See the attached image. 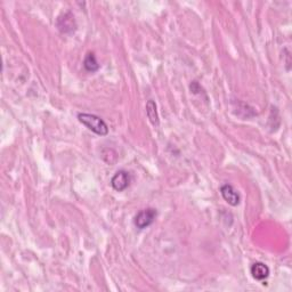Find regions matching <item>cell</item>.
<instances>
[{
    "label": "cell",
    "instance_id": "cell-1",
    "mask_svg": "<svg viewBox=\"0 0 292 292\" xmlns=\"http://www.w3.org/2000/svg\"><path fill=\"white\" fill-rule=\"evenodd\" d=\"M78 119L83 126H86L88 129L91 130L92 133L100 136H105L109 134V127L105 124L103 119L100 117L95 116V114H88V113H79Z\"/></svg>",
    "mask_w": 292,
    "mask_h": 292
},
{
    "label": "cell",
    "instance_id": "cell-2",
    "mask_svg": "<svg viewBox=\"0 0 292 292\" xmlns=\"http://www.w3.org/2000/svg\"><path fill=\"white\" fill-rule=\"evenodd\" d=\"M158 213L153 208H147L144 209L142 211L135 216L134 218V225L136 226L138 230H144V228L151 226L152 224L154 223Z\"/></svg>",
    "mask_w": 292,
    "mask_h": 292
},
{
    "label": "cell",
    "instance_id": "cell-5",
    "mask_svg": "<svg viewBox=\"0 0 292 292\" xmlns=\"http://www.w3.org/2000/svg\"><path fill=\"white\" fill-rule=\"evenodd\" d=\"M221 193L228 205H231L233 207L238 206L240 203V196L239 193L235 191V188L233 187L230 184H225L221 187Z\"/></svg>",
    "mask_w": 292,
    "mask_h": 292
},
{
    "label": "cell",
    "instance_id": "cell-6",
    "mask_svg": "<svg viewBox=\"0 0 292 292\" xmlns=\"http://www.w3.org/2000/svg\"><path fill=\"white\" fill-rule=\"evenodd\" d=\"M251 274L252 277L258 281H264L265 278L269 276V268L267 265L262 264V262H255L251 266Z\"/></svg>",
    "mask_w": 292,
    "mask_h": 292
},
{
    "label": "cell",
    "instance_id": "cell-4",
    "mask_svg": "<svg viewBox=\"0 0 292 292\" xmlns=\"http://www.w3.org/2000/svg\"><path fill=\"white\" fill-rule=\"evenodd\" d=\"M131 183V176L128 171L119 170L112 177L111 185L117 192H122L129 187Z\"/></svg>",
    "mask_w": 292,
    "mask_h": 292
},
{
    "label": "cell",
    "instance_id": "cell-8",
    "mask_svg": "<svg viewBox=\"0 0 292 292\" xmlns=\"http://www.w3.org/2000/svg\"><path fill=\"white\" fill-rule=\"evenodd\" d=\"M83 66H84V69H86L88 72H91V73L92 72L99 71L100 64L96 60V56L94 53H88L86 55V57H84V61H83Z\"/></svg>",
    "mask_w": 292,
    "mask_h": 292
},
{
    "label": "cell",
    "instance_id": "cell-3",
    "mask_svg": "<svg viewBox=\"0 0 292 292\" xmlns=\"http://www.w3.org/2000/svg\"><path fill=\"white\" fill-rule=\"evenodd\" d=\"M56 25L62 33L64 35H69V33H73L77 30V22H75L74 15L71 12L63 13L57 18Z\"/></svg>",
    "mask_w": 292,
    "mask_h": 292
},
{
    "label": "cell",
    "instance_id": "cell-7",
    "mask_svg": "<svg viewBox=\"0 0 292 292\" xmlns=\"http://www.w3.org/2000/svg\"><path fill=\"white\" fill-rule=\"evenodd\" d=\"M146 114H147V118H149L151 121V124L154 127H159L160 125L159 114H158V111H156V104L154 101L150 100L146 103Z\"/></svg>",
    "mask_w": 292,
    "mask_h": 292
}]
</instances>
